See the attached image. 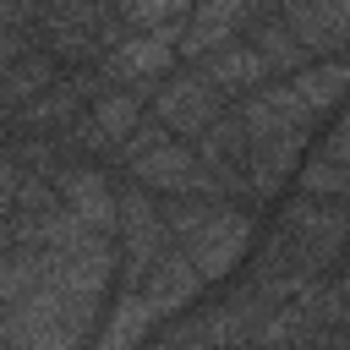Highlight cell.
Instances as JSON below:
<instances>
[{
  "instance_id": "1",
  "label": "cell",
  "mask_w": 350,
  "mask_h": 350,
  "mask_svg": "<svg viewBox=\"0 0 350 350\" xmlns=\"http://www.w3.org/2000/svg\"><path fill=\"white\" fill-rule=\"evenodd\" d=\"M350 257V202L284 191L257 230V246L246 257V279L268 301H295L306 284L334 279Z\"/></svg>"
},
{
  "instance_id": "2",
  "label": "cell",
  "mask_w": 350,
  "mask_h": 350,
  "mask_svg": "<svg viewBox=\"0 0 350 350\" xmlns=\"http://www.w3.org/2000/svg\"><path fill=\"white\" fill-rule=\"evenodd\" d=\"M159 213H164L170 246L197 268L208 290L246 268L262 230V208H246L230 197H159Z\"/></svg>"
},
{
  "instance_id": "3",
  "label": "cell",
  "mask_w": 350,
  "mask_h": 350,
  "mask_svg": "<svg viewBox=\"0 0 350 350\" xmlns=\"http://www.w3.org/2000/svg\"><path fill=\"white\" fill-rule=\"evenodd\" d=\"M224 109H230V104L219 98V88H208V77H202L197 66H175L170 77H159V82L148 88V115H153L170 137H180V142H191L197 131H208Z\"/></svg>"
},
{
  "instance_id": "4",
  "label": "cell",
  "mask_w": 350,
  "mask_h": 350,
  "mask_svg": "<svg viewBox=\"0 0 350 350\" xmlns=\"http://www.w3.org/2000/svg\"><path fill=\"white\" fill-rule=\"evenodd\" d=\"M115 175L131 180V186H142V191H153V197H224L219 180L197 164L191 142H180V137L153 142L148 153H137V159H131L126 170H115Z\"/></svg>"
},
{
  "instance_id": "5",
  "label": "cell",
  "mask_w": 350,
  "mask_h": 350,
  "mask_svg": "<svg viewBox=\"0 0 350 350\" xmlns=\"http://www.w3.org/2000/svg\"><path fill=\"white\" fill-rule=\"evenodd\" d=\"M290 191L350 202V98H345V104L328 115V126L312 137V148H306V159H301Z\"/></svg>"
},
{
  "instance_id": "6",
  "label": "cell",
  "mask_w": 350,
  "mask_h": 350,
  "mask_svg": "<svg viewBox=\"0 0 350 350\" xmlns=\"http://www.w3.org/2000/svg\"><path fill=\"white\" fill-rule=\"evenodd\" d=\"M257 16H262V11H257L252 0H191V11H186V22H180V44H175L180 66H197V60L219 55L224 44H241Z\"/></svg>"
},
{
  "instance_id": "7",
  "label": "cell",
  "mask_w": 350,
  "mask_h": 350,
  "mask_svg": "<svg viewBox=\"0 0 350 350\" xmlns=\"http://www.w3.org/2000/svg\"><path fill=\"white\" fill-rule=\"evenodd\" d=\"M191 153H197V164L219 180V191L230 197V202H246V208H257L252 202V180H246V126H241V115H235V104L208 126V131H197L191 137ZM268 213V208H262Z\"/></svg>"
},
{
  "instance_id": "8",
  "label": "cell",
  "mask_w": 350,
  "mask_h": 350,
  "mask_svg": "<svg viewBox=\"0 0 350 350\" xmlns=\"http://www.w3.org/2000/svg\"><path fill=\"white\" fill-rule=\"evenodd\" d=\"M180 44V27H164V33H126L104 60H98V77L109 88H153L159 77H170L180 66L175 55Z\"/></svg>"
},
{
  "instance_id": "9",
  "label": "cell",
  "mask_w": 350,
  "mask_h": 350,
  "mask_svg": "<svg viewBox=\"0 0 350 350\" xmlns=\"http://www.w3.org/2000/svg\"><path fill=\"white\" fill-rule=\"evenodd\" d=\"M279 22L295 33L306 60L350 55V0H279Z\"/></svg>"
},
{
  "instance_id": "10",
  "label": "cell",
  "mask_w": 350,
  "mask_h": 350,
  "mask_svg": "<svg viewBox=\"0 0 350 350\" xmlns=\"http://www.w3.org/2000/svg\"><path fill=\"white\" fill-rule=\"evenodd\" d=\"M197 71L208 77V88H219L224 104H241L246 93L268 88V66L257 60V49H252L246 38H241V44H224V49L208 55V60H197Z\"/></svg>"
},
{
  "instance_id": "11",
  "label": "cell",
  "mask_w": 350,
  "mask_h": 350,
  "mask_svg": "<svg viewBox=\"0 0 350 350\" xmlns=\"http://www.w3.org/2000/svg\"><path fill=\"white\" fill-rule=\"evenodd\" d=\"M60 71H66V66H60L55 55H44V49H27L22 60H11V66L0 71V120H16Z\"/></svg>"
},
{
  "instance_id": "12",
  "label": "cell",
  "mask_w": 350,
  "mask_h": 350,
  "mask_svg": "<svg viewBox=\"0 0 350 350\" xmlns=\"http://www.w3.org/2000/svg\"><path fill=\"white\" fill-rule=\"evenodd\" d=\"M246 44H252V49H257V60L268 66V82H284V77H295L301 66H312V60H306V49L295 44V33L279 22V11L257 16V22L246 27Z\"/></svg>"
},
{
  "instance_id": "13",
  "label": "cell",
  "mask_w": 350,
  "mask_h": 350,
  "mask_svg": "<svg viewBox=\"0 0 350 350\" xmlns=\"http://www.w3.org/2000/svg\"><path fill=\"white\" fill-rule=\"evenodd\" d=\"M191 11V0H131L120 11V27L126 33H164V27H180Z\"/></svg>"
},
{
  "instance_id": "14",
  "label": "cell",
  "mask_w": 350,
  "mask_h": 350,
  "mask_svg": "<svg viewBox=\"0 0 350 350\" xmlns=\"http://www.w3.org/2000/svg\"><path fill=\"white\" fill-rule=\"evenodd\" d=\"M148 350H202V345H186V339H164V334H159Z\"/></svg>"
},
{
  "instance_id": "15",
  "label": "cell",
  "mask_w": 350,
  "mask_h": 350,
  "mask_svg": "<svg viewBox=\"0 0 350 350\" xmlns=\"http://www.w3.org/2000/svg\"><path fill=\"white\" fill-rule=\"evenodd\" d=\"M98 5H104V11H115V16H120V11H126V5H131V0H98Z\"/></svg>"
}]
</instances>
